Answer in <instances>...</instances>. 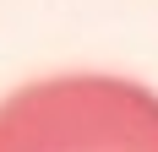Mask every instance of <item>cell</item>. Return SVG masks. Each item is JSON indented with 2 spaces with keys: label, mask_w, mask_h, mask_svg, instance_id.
<instances>
[{
  "label": "cell",
  "mask_w": 158,
  "mask_h": 152,
  "mask_svg": "<svg viewBox=\"0 0 158 152\" xmlns=\"http://www.w3.org/2000/svg\"><path fill=\"white\" fill-rule=\"evenodd\" d=\"M0 152H158V92L126 76H44L0 98Z\"/></svg>",
  "instance_id": "1"
}]
</instances>
